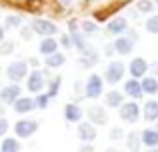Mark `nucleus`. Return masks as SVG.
Segmentation results:
<instances>
[{
  "label": "nucleus",
  "mask_w": 158,
  "mask_h": 152,
  "mask_svg": "<svg viewBox=\"0 0 158 152\" xmlns=\"http://www.w3.org/2000/svg\"><path fill=\"white\" fill-rule=\"evenodd\" d=\"M136 40H138V36H136V32H128L126 36L124 34H120L118 38L114 40V52H118L120 56H126V54H130L132 50H134V44H136Z\"/></svg>",
  "instance_id": "nucleus-1"
},
{
  "label": "nucleus",
  "mask_w": 158,
  "mask_h": 152,
  "mask_svg": "<svg viewBox=\"0 0 158 152\" xmlns=\"http://www.w3.org/2000/svg\"><path fill=\"white\" fill-rule=\"evenodd\" d=\"M118 114H120V118H122L124 122H128V124H136L138 118H140V114H142V110H140V106L136 104V102H122Z\"/></svg>",
  "instance_id": "nucleus-2"
},
{
  "label": "nucleus",
  "mask_w": 158,
  "mask_h": 152,
  "mask_svg": "<svg viewBox=\"0 0 158 152\" xmlns=\"http://www.w3.org/2000/svg\"><path fill=\"white\" fill-rule=\"evenodd\" d=\"M124 72H126L124 64L118 62V60H112V62L106 66V70H104V80L108 84H118V82L124 78Z\"/></svg>",
  "instance_id": "nucleus-3"
},
{
  "label": "nucleus",
  "mask_w": 158,
  "mask_h": 152,
  "mask_svg": "<svg viewBox=\"0 0 158 152\" xmlns=\"http://www.w3.org/2000/svg\"><path fill=\"white\" fill-rule=\"evenodd\" d=\"M102 92H104V82L98 74H92L86 80V86H84V94L88 98H100Z\"/></svg>",
  "instance_id": "nucleus-4"
},
{
  "label": "nucleus",
  "mask_w": 158,
  "mask_h": 152,
  "mask_svg": "<svg viewBox=\"0 0 158 152\" xmlns=\"http://www.w3.org/2000/svg\"><path fill=\"white\" fill-rule=\"evenodd\" d=\"M32 30L36 32V34H40L44 38V36H54L58 34V26L54 22H50V20H44V18H36L32 20Z\"/></svg>",
  "instance_id": "nucleus-5"
},
{
  "label": "nucleus",
  "mask_w": 158,
  "mask_h": 152,
  "mask_svg": "<svg viewBox=\"0 0 158 152\" xmlns=\"http://www.w3.org/2000/svg\"><path fill=\"white\" fill-rule=\"evenodd\" d=\"M6 76L10 78L12 82L24 80V78L28 76V64L24 62V60H16V62H12L10 66L6 68Z\"/></svg>",
  "instance_id": "nucleus-6"
},
{
  "label": "nucleus",
  "mask_w": 158,
  "mask_h": 152,
  "mask_svg": "<svg viewBox=\"0 0 158 152\" xmlns=\"http://www.w3.org/2000/svg\"><path fill=\"white\" fill-rule=\"evenodd\" d=\"M38 130V122L36 120H28V118H22L14 124V132L18 138H30L32 134Z\"/></svg>",
  "instance_id": "nucleus-7"
},
{
  "label": "nucleus",
  "mask_w": 158,
  "mask_h": 152,
  "mask_svg": "<svg viewBox=\"0 0 158 152\" xmlns=\"http://www.w3.org/2000/svg\"><path fill=\"white\" fill-rule=\"evenodd\" d=\"M76 134H78V138H80L82 142H94L98 132H96V128H94L92 122H80L78 128H76Z\"/></svg>",
  "instance_id": "nucleus-8"
},
{
  "label": "nucleus",
  "mask_w": 158,
  "mask_h": 152,
  "mask_svg": "<svg viewBox=\"0 0 158 152\" xmlns=\"http://www.w3.org/2000/svg\"><path fill=\"white\" fill-rule=\"evenodd\" d=\"M126 30H128V20L124 18V16H116V18H112L110 22L106 24V32L112 34V36H120Z\"/></svg>",
  "instance_id": "nucleus-9"
},
{
  "label": "nucleus",
  "mask_w": 158,
  "mask_h": 152,
  "mask_svg": "<svg viewBox=\"0 0 158 152\" xmlns=\"http://www.w3.org/2000/svg\"><path fill=\"white\" fill-rule=\"evenodd\" d=\"M12 108H14L16 114H28L36 108V100L34 98H28V96H18L16 102L12 104Z\"/></svg>",
  "instance_id": "nucleus-10"
},
{
  "label": "nucleus",
  "mask_w": 158,
  "mask_h": 152,
  "mask_svg": "<svg viewBox=\"0 0 158 152\" xmlns=\"http://www.w3.org/2000/svg\"><path fill=\"white\" fill-rule=\"evenodd\" d=\"M44 84H46V80H44V74H42L40 70H34L32 74H28V82H26V86H28V90H30V92L38 94L40 90L44 88Z\"/></svg>",
  "instance_id": "nucleus-11"
},
{
  "label": "nucleus",
  "mask_w": 158,
  "mask_h": 152,
  "mask_svg": "<svg viewBox=\"0 0 158 152\" xmlns=\"http://www.w3.org/2000/svg\"><path fill=\"white\" fill-rule=\"evenodd\" d=\"M18 96H20V86L18 84H8L0 90V100L4 104H14Z\"/></svg>",
  "instance_id": "nucleus-12"
},
{
  "label": "nucleus",
  "mask_w": 158,
  "mask_h": 152,
  "mask_svg": "<svg viewBox=\"0 0 158 152\" xmlns=\"http://www.w3.org/2000/svg\"><path fill=\"white\" fill-rule=\"evenodd\" d=\"M86 114H88V118H90L92 124L102 126V124L108 122V114H106V110L102 108V106H90V108L86 110Z\"/></svg>",
  "instance_id": "nucleus-13"
},
{
  "label": "nucleus",
  "mask_w": 158,
  "mask_h": 152,
  "mask_svg": "<svg viewBox=\"0 0 158 152\" xmlns=\"http://www.w3.org/2000/svg\"><path fill=\"white\" fill-rule=\"evenodd\" d=\"M124 94H128L130 98H142L144 90H142V84L138 82V78H130V80L124 82Z\"/></svg>",
  "instance_id": "nucleus-14"
},
{
  "label": "nucleus",
  "mask_w": 158,
  "mask_h": 152,
  "mask_svg": "<svg viewBox=\"0 0 158 152\" xmlns=\"http://www.w3.org/2000/svg\"><path fill=\"white\" fill-rule=\"evenodd\" d=\"M128 70H130L132 78H142L148 72V62L144 58H134L130 62V66H128Z\"/></svg>",
  "instance_id": "nucleus-15"
},
{
  "label": "nucleus",
  "mask_w": 158,
  "mask_h": 152,
  "mask_svg": "<svg viewBox=\"0 0 158 152\" xmlns=\"http://www.w3.org/2000/svg\"><path fill=\"white\" fill-rule=\"evenodd\" d=\"M70 38H72V44H74V48H78L80 52H84L86 48H88V44H86V40H84V36L80 34V32L76 30V22H70Z\"/></svg>",
  "instance_id": "nucleus-16"
},
{
  "label": "nucleus",
  "mask_w": 158,
  "mask_h": 152,
  "mask_svg": "<svg viewBox=\"0 0 158 152\" xmlns=\"http://www.w3.org/2000/svg\"><path fill=\"white\" fill-rule=\"evenodd\" d=\"M64 118L68 122H80L82 120V108L78 104H74V102L66 104L64 106Z\"/></svg>",
  "instance_id": "nucleus-17"
},
{
  "label": "nucleus",
  "mask_w": 158,
  "mask_h": 152,
  "mask_svg": "<svg viewBox=\"0 0 158 152\" xmlns=\"http://www.w3.org/2000/svg\"><path fill=\"white\" fill-rule=\"evenodd\" d=\"M38 50H40V54H44V56L54 54V52H58V42L52 38V36H44L42 42H40V46H38Z\"/></svg>",
  "instance_id": "nucleus-18"
},
{
  "label": "nucleus",
  "mask_w": 158,
  "mask_h": 152,
  "mask_svg": "<svg viewBox=\"0 0 158 152\" xmlns=\"http://www.w3.org/2000/svg\"><path fill=\"white\" fill-rule=\"evenodd\" d=\"M140 140H142L144 146H148V148H154L158 146V132L154 128H146L140 132Z\"/></svg>",
  "instance_id": "nucleus-19"
},
{
  "label": "nucleus",
  "mask_w": 158,
  "mask_h": 152,
  "mask_svg": "<svg viewBox=\"0 0 158 152\" xmlns=\"http://www.w3.org/2000/svg\"><path fill=\"white\" fill-rule=\"evenodd\" d=\"M142 116L148 122H156L158 120V102L156 100H148L142 108Z\"/></svg>",
  "instance_id": "nucleus-20"
},
{
  "label": "nucleus",
  "mask_w": 158,
  "mask_h": 152,
  "mask_svg": "<svg viewBox=\"0 0 158 152\" xmlns=\"http://www.w3.org/2000/svg\"><path fill=\"white\" fill-rule=\"evenodd\" d=\"M142 90H144V94H154L158 92V78L156 76H142Z\"/></svg>",
  "instance_id": "nucleus-21"
},
{
  "label": "nucleus",
  "mask_w": 158,
  "mask_h": 152,
  "mask_svg": "<svg viewBox=\"0 0 158 152\" xmlns=\"http://www.w3.org/2000/svg\"><path fill=\"white\" fill-rule=\"evenodd\" d=\"M140 146H142V140H140L138 132H130L126 136V148L130 152H140Z\"/></svg>",
  "instance_id": "nucleus-22"
},
{
  "label": "nucleus",
  "mask_w": 158,
  "mask_h": 152,
  "mask_svg": "<svg viewBox=\"0 0 158 152\" xmlns=\"http://www.w3.org/2000/svg\"><path fill=\"white\" fill-rule=\"evenodd\" d=\"M124 102V94L122 92H116V90H112V92L106 94V106H110V108H120V104Z\"/></svg>",
  "instance_id": "nucleus-23"
},
{
  "label": "nucleus",
  "mask_w": 158,
  "mask_h": 152,
  "mask_svg": "<svg viewBox=\"0 0 158 152\" xmlns=\"http://www.w3.org/2000/svg\"><path fill=\"white\" fill-rule=\"evenodd\" d=\"M64 62H66V56L62 52H54V54L46 56V66L48 68H60Z\"/></svg>",
  "instance_id": "nucleus-24"
},
{
  "label": "nucleus",
  "mask_w": 158,
  "mask_h": 152,
  "mask_svg": "<svg viewBox=\"0 0 158 152\" xmlns=\"http://www.w3.org/2000/svg\"><path fill=\"white\" fill-rule=\"evenodd\" d=\"M80 30H82V34H86V36H96L98 34V24L92 22V20H82Z\"/></svg>",
  "instance_id": "nucleus-25"
},
{
  "label": "nucleus",
  "mask_w": 158,
  "mask_h": 152,
  "mask_svg": "<svg viewBox=\"0 0 158 152\" xmlns=\"http://www.w3.org/2000/svg\"><path fill=\"white\" fill-rule=\"evenodd\" d=\"M0 152H20V142L16 138H4Z\"/></svg>",
  "instance_id": "nucleus-26"
},
{
  "label": "nucleus",
  "mask_w": 158,
  "mask_h": 152,
  "mask_svg": "<svg viewBox=\"0 0 158 152\" xmlns=\"http://www.w3.org/2000/svg\"><path fill=\"white\" fill-rule=\"evenodd\" d=\"M136 8H138V12H142V14H150V12L154 10V2H152V0H138Z\"/></svg>",
  "instance_id": "nucleus-27"
},
{
  "label": "nucleus",
  "mask_w": 158,
  "mask_h": 152,
  "mask_svg": "<svg viewBox=\"0 0 158 152\" xmlns=\"http://www.w3.org/2000/svg\"><path fill=\"white\" fill-rule=\"evenodd\" d=\"M60 84H62V78H60V76H56V78L50 82V86H48V96H50V98H54V96L58 94V90H60Z\"/></svg>",
  "instance_id": "nucleus-28"
},
{
  "label": "nucleus",
  "mask_w": 158,
  "mask_h": 152,
  "mask_svg": "<svg viewBox=\"0 0 158 152\" xmlns=\"http://www.w3.org/2000/svg\"><path fill=\"white\" fill-rule=\"evenodd\" d=\"M20 24H22V18H20V16H6V18H4V26L6 28H18Z\"/></svg>",
  "instance_id": "nucleus-29"
},
{
  "label": "nucleus",
  "mask_w": 158,
  "mask_h": 152,
  "mask_svg": "<svg viewBox=\"0 0 158 152\" xmlns=\"http://www.w3.org/2000/svg\"><path fill=\"white\" fill-rule=\"evenodd\" d=\"M146 30L150 32V34H158V14L150 16V18L146 20Z\"/></svg>",
  "instance_id": "nucleus-30"
},
{
  "label": "nucleus",
  "mask_w": 158,
  "mask_h": 152,
  "mask_svg": "<svg viewBox=\"0 0 158 152\" xmlns=\"http://www.w3.org/2000/svg\"><path fill=\"white\" fill-rule=\"evenodd\" d=\"M34 100H36V108H42L44 110L48 106V102H50V96H48V94H38Z\"/></svg>",
  "instance_id": "nucleus-31"
},
{
  "label": "nucleus",
  "mask_w": 158,
  "mask_h": 152,
  "mask_svg": "<svg viewBox=\"0 0 158 152\" xmlns=\"http://www.w3.org/2000/svg\"><path fill=\"white\" fill-rule=\"evenodd\" d=\"M12 50H14V44H12V42H6V40L0 42V54H2V56L12 54Z\"/></svg>",
  "instance_id": "nucleus-32"
},
{
  "label": "nucleus",
  "mask_w": 158,
  "mask_h": 152,
  "mask_svg": "<svg viewBox=\"0 0 158 152\" xmlns=\"http://www.w3.org/2000/svg\"><path fill=\"white\" fill-rule=\"evenodd\" d=\"M108 136H110V140H114V142L116 140H122V138H124V130L122 128H112Z\"/></svg>",
  "instance_id": "nucleus-33"
},
{
  "label": "nucleus",
  "mask_w": 158,
  "mask_h": 152,
  "mask_svg": "<svg viewBox=\"0 0 158 152\" xmlns=\"http://www.w3.org/2000/svg\"><path fill=\"white\" fill-rule=\"evenodd\" d=\"M8 126H10V124H8V120L4 116H0V136H4V134L8 132Z\"/></svg>",
  "instance_id": "nucleus-34"
},
{
  "label": "nucleus",
  "mask_w": 158,
  "mask_h": 152,
  "mask_svg": "<svg viewBox=\"0 0 158 152\" xmlns=\"http://www.w3.org/2000/svg\"><path fill=\"white\" fill-rule=\"evenodd\" d=\"M60 44H62L64 48H72V46H74V44H72V38H70V34H64V36H62V38H60Z\"/></svg>",
  "instance_id": "nucleus-35"
},
{
  "label": "nucleus",
  "mask_w": 158,
  "mask_h": 152,
  "mask_svg": "<svg viewBox=\"0 0 158 152\" xmlns=\"http://www.w3.org/2000/svg\"><path fill=\"white\" fill-rule=\"evenodd\" d=\"M32 32H34L32 28H22V32H20V36H22L24 40H30V38H32Z\"/></svg>",
  "instance_id": "nucleus-36"
},
{
  "label": "nucleus",
  "mask_w": 158,
  "mask_h": 152,
  "mask_svg": "<svg viewBox=\"0 0 158 152\" xmlns=\"http://www.w3.org/2000/svg\"><path fill=\"white\" fill-rule=\"evenodd\" d=\"M78 152H94V146H92V144H88V142H86V144L82 146V148L78 150Z\"/></svg>",
  "instance_id": "nucleus-37"
},
{
  "label": "nucleus",
  "mask_w": 158,
  "mask_h": 152,
  "mask_svg": "<svg viewBox=\"0 0 158 152\" xmlns=\"http://www.w3.org/2000/svg\"><path fill=\"white\" fill-rule=\"evenodd\" d=\"M148 68H152V74H158V62H154V64H152V66H148Z\"/></svg>",
  "instance_id": "nucleus-38"
},
{
  "label": "nucleus",
  "mask_w": 158,
  "mask_h": 152,
  "mask_svg": "<svg viewBox=\"0 0 158 152\" xmlns=\"http://www.w3.org/2000/svg\"><path fill=\"white\" fill-rule=\"evenodd\" d=\"M60 4H62V6H70V4H72V0H60Z\"/></svg>",
  "instance_id": "nucleus-39"
},
{
  "label": "nucleus",
  "mask_w": 158,
  "mask_h": 152,
  "mask_svg": "<svg viewBox=\"0 0 158 152\" xmlns=\"http://www.w3.org/2000/svg\"><path fill=\"white\" fill-rule=\"evenodd\" d=\"M4 112H6V110H4V102L0 100V116H4Z\"/></svg>",
  "instance_id": "nucleus-40"
},
{
  "label": "nucleus",
  "mask_w": 158,
  "mask_h": 152,
  "mask_svg": "<svg viewBox=\"0 0 158 152\" xmlns=\"http://www.w3.org/2000/svg\"><path fill=\"white\" fill-rule=\"evenodd\" d=\"M2 40H4V28L0 26V42H2Z\"/></svg>",
  "instance_id": "nucleus-41"
},
{
  "label": "nucleus",
  "mask_w": 158,
  "mask_h": 152,
  "mask_svg": "<svg viewBox=\"0 0 158 152\" xmlns=\"http://www.w3.org/2000/svg\"><path fill=\"white\" fill-rule=\"evenodd\" d=\"M148 152H158V146H154V148H150Z\"/></svg>",
  "instance_id": "nucleus-42"
},
{
  "label": "nucleus",
  "mask_w": 158,
  "mask_h": 152,
  "mask_svg": "<svg viewBox=\"0 0 158 152\" xmlns=\"http://www.w3.org/2000/svg\"><path fill=\"white\" fill-rule=\"evenodd\" d=\"M104 152H118V150H114V148H108V150H104Z\"/></svg>",
  "instance_id": "nucleus-43"
},
{
  "label": "nucleus",
  "mask_w": 158,
  "mask_h": 152,
  "mask_svg": "<svg viewBox=\"0 0 158 152\" xmlns=\"http://www.w3.org/2000/svg\"><path fill=\"white\" fill-rule=\"evenodd\" d=\"M154 130H156V132H158V120H156V126H154Z\"/></svg>",
  "instance_id": "nucleus-44"
},
{
  "label": "nucleus",
  "mask_w": 158,
  "mask_h": 152,
  "mask_svg": "<svg viewBox=\"0 0 158 152\" xmlns=\"http://www.w3.org/2000/svg\"><path fill=\"white\" fill-rule=\"evenodd\" d=\"M154 4H156V6H158V0H154Z\"/></svg>",
  "instance_id": "nucleus-45"
}]
</instances>
